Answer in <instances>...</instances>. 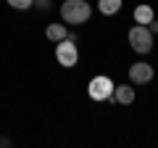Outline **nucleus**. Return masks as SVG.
Instances as JSON below:
<instances>
[{
    "mask_svg": "<svg viewBox=\"0 0 158 148\" xmlns=\"http://www.w3.org/2000/svg\"><path fill=\"white\" fill-rule=\"evenodd\" d=\"M111 98H113L116 103H121V106H129V103H135L137 93H135V87H132V85H116Z\"/></svg>",
    "mask_w": 158,
    "mask_h": 148,
    "instance_id": "423d86ee",
    "label": "nucleus"
},
{
    "mask_svg": "<svg viewBox=\"0 0 158 148\" xmlns=\"http://www.w3.org/2000/svg\"><path fill=\"white\" fill-rule=\"evenodd\" d=\"M121 3H124V0H98V11H100L103 16H113V13L121 11Z\"/></svg>",
    "mask_w": 158,
    "mask_h": 148,
    "instance_id": "6e6552de",
    "label": "nucleus"
},
{
    "mask_svg": "<svg viewBox=\"0 0 158 148\" xmlns=\"http://www.w3.org/2000/svg\"><path fill=\"white\" fill-rule=\"evenodd\" d=\"M45 37L53 40V42H61V40L69 37V29L63 27V24H48V27H45Z\"/></svg>",
    "mask_w": 158,
    "mask_h": 148,
    "instance_id": "0eeeda50",
    "label": "nucleus"
},
{
    "mask_svg": "<svg viewBox=\"0 0 158 148\" xmlns=\"http://www.w3.org/2000/svg\"><path fill=\"white\" fill-rule=\"evenodd\" d=\"M56 61L61 63V66H66V69L77 66L79 50H77V45H74L69 37H66V40H61V42H56Z\"/></svg>",
    "mask_w": 158,
    "mask_h": 148,
    "instance_id": "20e7f679",
    "label": "nucleus"
},
{
    "mask_svg": "<svg viewBox=\"0 0 158 148\" xmlns=\"http://www.w3.org/2000/svg\"><path fill=\"white\" fill-rule=\"evenodd\" d=\"M8 6L16 8V11H27V8L34 6V0H8Z\"/></svg>",
    "mask_w": 158,
    "mask_h": 148,
    "instance_id": "9d476101",
    "label": "nucleus"
},
{
    "mask_svg": "<svg viewBox=\"0 0 158 148\" xmlns=\"http://www.w3.org/2000/svg\"><path fill=\"white\" fill-rule=\"evenodd\" d=\"M113 87H116V85H113L111 77H106V74H98V77H92V80H90V85H87V95H90L92 101L103 103V101H111Z\"/></svg>",
    "mask_w": 158,
    "mask_h": 148,
    "instance_id": "7ed1b4c3",
    "label": "nucleus"
},
{
    "mask_svg": "<svg viewBox=\"0 0 158 148\" xmlns=\"http://www.w3.org/2000/svg\"><path fill=\"white\" fill-rule=\"evenodd\" d=\"M153 77H156V69H153L150 63H145V61L132 63V69H129V80L135 82V85H148Z\"/></svg>",
    "mask_w": 158,
    "mask_h": 148,
    "instance_id": "39448f33",
    "label": "nucleus"
},
{
    "mask_svg": "<svg viewBox=\"0 0 158 148\" xmlns=\"http://www.w3.org/2000/svg\"><path fill=\"white\" fill-rule=\"evenodd\" d=\"M150 19H156V13H153L150 6H137L135 8V21L137 24H148Z\"/></svg>",
    "mask_w": 158,
    "mask_h": 148,
    "instance_id": "1a4fd4ad",
    "label": "nucleus"
},
{
    "mask_svg": "<svg viewBox=\"0 0 158 148\" xmlns=\"http://www.w3.org/2000/svg\"><path fill=\"white\" fill-rule=\"evenodd\" d=\"M90 16H92V8L87 0H63L61 19L66 24H85V21H90Z\"/></svg>",
    "mask_w": 158,
    "mask_h": 148,
    "instance_id": "f257e3e1",
    "label": "nucleus"
},
{
    "mask_svg": "<svg viewBox=\"0 0 158 148\" xmlns=\"http://www.w3.org/2000/svg\"><path fill=\"white\" fill-rule=\"evenodd\" d=\"M127 40H129L132 50L135 53H150L153 50V32L148 29V24H137V27L129 29V34H127Z\"/></svg>",
    "mask_w": 158,
    "mask_h": 148,
    "instance_id": "f03ea898",
    "label": "nucleus"
}]
</instances>
